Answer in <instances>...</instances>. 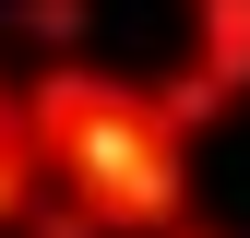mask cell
<instances>
[{
	"mask_svg": "<svg viewBox=\"0 0 250 238\" xmlns=\"http://www.w3.org/2000/svg\"><path fill=\"white\" fill-rule=\"evenodd\" d=\"M24 131H36L48 202H72L96 238H167L191 215V143L155 119L131 72H107L96 48L36 60L24 72Z\"/></svg>",
	"mask_w": 250,
	"mask_h": 238,
	"instance_id": "1",
	"label": "cell"
},
{
	"mask_svg": "<svg viewBox=\"0 0 250 238\" xmlns=\"http://www.w3.org/2000/svg\"><path fill=\"white\" fill-rule=\"evenodd\" d=\"M83 12H96V0H12V24H24L48 60H72V48H83Z\"/></svg>",
	"mask_w": 250,
	"mask_h": 238,
	"instance_id": "4",
	"label": "cell"
},
{
	"mask_svg": "<svg viewBox=\"0 0 250 238\" xmlns=\"http://www.w3.org/2000/svg\"><path fill=\"white\" fill-rule=\"evenodd\" d=\"M48 202V167H36V131H0V238Z\"/></svg>",
	"mask_w": 250,
	"mask_h": 238,
	"instance_id": "3",
	"label": "cell"
},
{
	"mask_svg": "<svg viewBox=\"0 0 250 238\" xmlns=\"http://www.w3.org/2000/svg\"><path fill=\"white\" fill-rule=\"evenodd\" d=\"M12 238H96V226H83V215H72V202H36V215H24Z\"/></svg>",
	"mask_w": 250,
	"mask_h": 238,
	"instance_id": "5",
	"label": "cell"
},
{
	"mask_svg": "<svg viewBox=\"0 0 250 238\" xmlns=\"http://www.w3.org/2000/svg\"><path fill=\"white\" fill-rule=\"evenodd\" d=\"M0 131H24V72H0Z\"/></svg>",
	"mask_w": 250,
	"mask_h": 238,
	"instance_id": "6",
	"label": "cell"
},
{
	"mask_svg": "<svg viewBox=\"0 0 250 238\" xmlns=\"http://www.w3.org/2000/svg\"><path fill=\"white\" fill-rule=\"evenodd\" d=\"M179 72H191L214 107L250 96V0H191V60H179Z\"/></svg>",
	"mask_w": 250,
	"mask_h": 238,
	"instance_id": "2",
	"label": "cell"
},
{
	"mask_svg": "<svg viewBox=\"0 0 250 238\" xmlns=\"http://www.w3.org/2000/svg\"><path fill=\"white\" fill-rule=\"evenodd\" d=\"M167 238H227V226H203V215H179V226H167Z\"/></svg>",
	"mask_w": 250,
	"mask_h": 238,
	"instance_id": "7",
	"label": "cell"
}]
</instances>
